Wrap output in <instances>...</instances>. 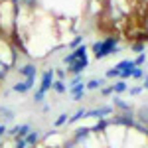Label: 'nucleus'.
Returning <instances> with one entry per match:
<instances>
[{"mask_svg":"<svg viewBox=\"0 0 148 148\" xmlns=\"http://www.w3.org/2000/svg\"><path fill=\"white\" fill-rule=\"evenodd\" d=\"M114 49H116V38H107V40H101V42L93 44V51H95L97 59L107 57L109 53H113Z\"/></svg>","mask_w":148,"mask_h":148,"instance_id":"nucleus-1","label":"nucleus"},{"mask_svg":"<svg viewBox=\"0 0 148 148\" xmlns=\"http://www.w3.org/2000/svg\"><path fill=\"white\" fill-rule=\"evenodd\" d=\"M51 83H53V71L49 69V71H46V73H44V77H42V85H40L38 93L46 95V93L49 91V87H51Z\"/></svg>","mask_w":148,"mask_h":148,"instance_id":"nucleus-2","label":"nucleus"},{"mask_svg":"<svg viewBox=\"0 0 148 148\" xmlns=\"http://www.w3.org/2000/svg\"><path fill=\"white\" fill-rule=\"evenodd\" d=\"M30 130H32V128H30V125H18V126H14V128L10 130V134L14 138H24L28 132H30Z\"/></svg>","mask_w":148,"mask_h":148,"instance_id":"nucleus-3","label":"nucleus"},{"mask_svg":"<svg viewBox=\"0 0 148 148\" xmlns=\"http://www.w3.org/2000/svg\"><path fill=\"white\" fill-rule=\"evenodd\" d=\"M85 56H87V53H85V46H81V47H77L73 53H69V56L65 57V63L69 65V63H73L75 59H79V57H85Z\"/></svg>","mask_w":148,"mask_h":148,"instance_id":"nucleus-4","label":"nucleus"},{"mask_svg":"<svg viewBox=\"0 0 148 148\" xmlns=\"http://www.w3.org/2000/svg\"><path fill=\"white\" fill-rule=\"evenodd\" d=\"M69 89H71V95H73V99H75V101H79L81 97H83V93H85V87H83V83L71 85Z\"/></svg>","mask_w":148,"mask_h":148,"instance_id":"nucleus-5","label":"nucleus"},{"mask_svg":"<svg viewBox=\"0 0 148 148\" xmlns=\"http://www.w3.org/2000/svg\"><path fill=\"white\" fill-rule=\"evenodd\" d=\"M40 140V134H38V130H30L26 136H24V142H26V146H32Z\"/></svg>","mask_w":148,"mask_h":148,"instance_id":"nucleus-6","label":"nucleus"},{"mask_svg":"<svg viewBox=\"0 0 148 148\" xmlns=\"http://www.w3.org/2000/svg\"><path fill=\"white\" fill-rule=\"evenodd\" d=\"M20 73H22V75H26V79H30V77H36V65L28 63V65L20 67Z\"/></svg>","mask_w":148,"mask_h":148,"instance_id":"nucleus-7","label":"nucleus"},{"mask_svg":"<svg viewBox=\"0 0 148 148\" xmlns=\"http://www.w3.org/2000/svg\"><path fill=\"white\" fill-rule=\"evenodd\" d=\"M0 114H2L4 121H12L14 119V113H12L10 109H6V107H0Z\"/></svg>","mask_w":148,"mask_h":148,"instance_id":"nucleus-8","label":"nucleus"},{"mask_svg":"<svg viewBox=\"0 0 148 148\" xmlns=\"http://www.w3.org/2000/svg\"><path fill=\"white\" fill-rule=\"evenodd\" d=\"M113 91H114V93H123V91H126V83H125V81H119V83H116V85L113 87Z\"/></svg>","mask_w":148,"mask_h":148,"instance_id":"nucleus-9","label":"nucleus"},{"mask_svg":"<svg viewBox=\"0 0 148 148\" xmlns=\"http://www.w3.org/2000/svg\"><path fill=\"white\" fill-rule=\"evenodd\" d=\"M101 83H103L101 79H99V81H97V79H91L89 83H87V89H99V87H101Z\"/></svg>","mask_w":148,"mask_h":148,"instance_id":"nucleus-10","label":"nucleus"},{"mask_svg":"<svg viewBox=\"0 0 148 148\" xmlns=\"http://www.w3.org/2000/svg\"><path fill=\"white\" fill-rule=\"evenodd\" d=\"M85 113H87V111H83V109H81V111H77V113H75V116H71V119H69L67 123H75V121L83 119V116H85Z\"/></svg>","mask_w":148,"mask_h":148,"instance_id":"nucleus-11","label":"nucleus"},{"mask_svg":"<svg viewBox=\"0 0 148 148\" xmlns=\"http://www.w3.org/2000/svg\"><path fill=\"white\" fill-rule=\"evenodd\" d=\"M138 119H140L142 123H148V109H140V111H138Z\"/></svg>","mask_w":148,"mask_h":148,"instance_id":"nucleus-12","label":"nucleus"},{"mask_svg":"<svg viewBox=\"0 0 148 148\" xmlns=\"http://www.w3.org/2000/svg\"><path fill=\"white\" fill-rule=\"evenodd\" d=\"M53 89H56L57 93H65V85H63V81H56V83H53Z\"/></svg>","mask_w":148,"mask_h":148,"instance_id":"nucleus-13","label":"nucleus"},{"mask_svg":"<svg viewBox=\"0 0 148 148\" xmlns=\"http://www.w3.org/2000/svg\"><path fill=\"white\" fill-rule=\"evenodd\" d=\"M65 121H67V114H59V119L56 121V126H61Z\"/></svg>","mask_w":148,"mask_h":148,"instance_id":"nucleus-14","label":"nucleus"},{"mask_svg":"<svg viewBox=\"0 0 148 148\" xmlns=\"http://www.w3.org/2000/svg\"><path fill=\"white\" fill-rule=\"evenodd\" d=\"M14 2H22L26 6H30V4H34V0H14Z\"/></svg>","mask_w":148,"mask_h":148,"instance_id":"nucleus-15","label":"nucleus"},{"mask_svg":"<svg viewBox=\"0 0 148 148\" xmlns=\"http://www.w3.org/2000/svg\"><path fill=\"white\" fill-rule=\"evenodd\" d=\"M130 93H132V95H138V93H140V87H136V89H130Z\"/></svg>","mask_w":148,"mask_h":148,"instance_id":"nucleus-16","label":"nucleus"},{"mask_svg":"<svg viewBox=\"0 0 148 148\" xmlns=\"http://www.w3.org/2000/svg\"><path fill=\"white\" fill-rule=\"evenodd\" d=\"M4 132H6V126H4V125H0V136H2Z\"/></svg>","mask_w":148,"mask_h":148,"instance_id":"nucleus-17","label":"nucleus"},{"mask_svg":"<svg viewBox=\"0 0 148 148\" xmlns=\"http://www.w3.org/2000/svg\"><path fill=\"white\" fill-rule=\"evenodd\" d=\"M144 89H148V75H146V79H144V85H142Z\"/></svg>","mask_w":148,"mask_h":148,"instance_id":"nucleus-18","label":"nucleus"},{"mask_svg":"<svg viewBox=\"0 0 148 148\" xmlns=\"http://www.w3.org/2000/svg\"><path fill=\"white\" fill-rule=\"evenodd\" d=\"M146 134H148V130H146Z\"/></svg>","mask_w":148,"mask_h":148,"instance_id":"nucleus-19","label":"nucleus"}]
</instances>
